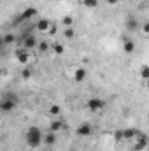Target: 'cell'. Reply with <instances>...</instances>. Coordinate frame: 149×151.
<instances>
[{"mask_svg": "<svg viewBox=\"0 0 149 151\" xmlns=\"http://www.w3.org/2000/svg\"><path fill=\"white\" fill-rule=\"evenodd\" d=\"M25 141L30 148H39L42 142H44V134L39 127H28L27 132H25Z\"/></svg>", "mask_w": 149, "mask_h": 151, "instance_id": "obj_1", "label": "cell"}, {"mask_svg": "<svg viewBox=\"0 0 149 151\" xmlns=\"http://www.w3.org/2000/svg\"><path fill=\"white\" fill-rule=\"evenodd\" d=\"M18 102H19L18 95H14V93H7V95H4L2 100H0V109H2L4 113H11V111L16 109Z\"/></svg>", "mask_w": 149, "mask_h": 151, "instance_id": "obj_2", "label": "cell"}, {"mask_svg": "<svg viewBox=\"0 0 149 151\" xmlns=\"http://www.w3.org/2000/svg\"><path fill=\"white\" fill-rule=\"evenodd\" d=\"M35 16H37V9H35V7H28V9H25V11L14 19V23L19 25V23H23V21H27V19H32V18H35Z\"/></svg>", "mask_w": 149, "mask_h": 151, "instance_id": "obj_3", "label": "cell"}, {"mask_svg": "<svg viewBox=\"0 0 149 151\" xmlns=\"http://www.w3.org/2000/svg\"><path fill=\"white\" fill-rule=\"evenodd\" d=\"M86 107H88L91 113H98V111H102V109L105 107V100H102V99H90V100L86 102Z\"/></svg>", "mask_w": 149, "mask_h": 151, "instance_id": "obj_4", "label": "cell"}, {"mask_svg": "<svg viewBox=\"0 0 149 151\" xmlns=\"http://www.w3.org/2000/svg\"><path fill=\"white\" fill-rule=\"evenodd\" d=\"M135 146H133V151H142V150H146L149 146V142H148V135L146 134H142V132H137V135H135Z\"/></svg>", "mask_w": 149, "mask_h": 151, "instance_id": "obj_5", "label": "cell"}, {"mask_svg": "<svg viewBox=\"0 0 149 151\" xmlns=\"http://www.w3.org/2000/svg\"><path fill=\"white\" fill-rule=\"evenodd\" d=\"M125 28H126V32H137V30L140 28V23H139V19H137L135 16H126V19H125Z\"/></svg>", "mask_w": 149, "mask_h": 151, "instance_id": "obj_6", "label": "cell"}, {"mask_svg": "<svg viewBox=\"0 0 149 151\" xmlns=\"http://www.w3.org/2000/svg\"><path fill=\"white\" fill-rule=\"evenodd\" d=\"M91 132H93V127H91L88 121L81 123V125L77 127V130H75V134L81 135V137H88V135H91Z\"/></svg>", "mask_w": 149, "mask_h": 151, "instance_id": "obj_7", "label": "cell"}, {"mask_svg": "<svg viewBox=\"0 0 149 151\" xmlns=\"http://www.w3.org/2000/svg\"><path fill=\"white\" fill-rule=\"evenodd\" d=\"M35 28H37L39 32L46 34V32H49V30H51V21H49L47 18H42V19H39V21H37Z\"/></svg>", "mask_w": 149, "mask_h": 151, "instance_id": "obj_8", "label": "cell"}, {"mask_svg": "<svg viewBox=\"0 0 149 151\" xmlns=\"http://www.w3.org/2000/svg\"><path fill=\"white\" fill-rule=\"evenodd\" d=\"M35 46H37V39H35V35L28 34L27 37L23 39V47H25V49H28V51H30V49H32V47H35Z\"/></svg>", "mask_w": 149, "mask_h": 151, "instance_id": "obj_9", "label": "cell"}, {"mask_svg": "<svg viewBox=\"0 0 149 151\" xmlns=\"http://www.w3.org/2000/svg\"><path fill=\"white\" fill-rule=\"evenodd\" d=\"M49 130H51V132H54V134H58V132H62V130H63V123H62L58 118H54V119L49 123Z\"/></svg>", "mask_w": 149, "mask_h": 151, "instance_id": "obj_10", "label": "cell"}, {"mask_svg": "<svg viewBox=\"0 0 149 151\" xmlns=\"http://www.w3.org/2000/svg\"><path fill=\"white\" fill-rule=\"evenodd\" d=\"M44 144L46 146H54L56 144V134L54 132H47V134H44Z\"/></svg>", "mask_w": 149, "mask_h": 151, "instance_id": "obj_11", "label": "cell"}, {"mask_svg": "<svg viewBox=\"0 0 149 151\" xmlns=\"http://www.w3.org/2000/svg\"><path fill=\"white\" fill-rule=\"evenodd\" d=\"M123 51H125V53H133V51H135V42L125 37L123 39Z\"/></svg>", "mask_w": 149, "mask_h": 151, "instance_id": "obj_12", "label": "cell"}, {"mask_svg": "<svg viewBox=\"0 0 149 151\" xmlns=\"http://www.w3.org/2000/svg\"><path fill=\"white\" fill-rule=\"evenodd\" d=\"M16 56H18V62L19 63H28V60H30V55H28V49H23V51H18L16 53Z\"/></svg>", "mask_w": 149, "mask_h": 151, "instance_id": "obj_13", "label": "cell"}, {"mask_svg": "<svg viewBox=\"0 0 149 151\" xmlns=\"http://www.w3.org/2000/svg\"><path fill=\"white\" fill-rule=\"evenodd\" d=\"M86 69H75V72H74V79L77 81V83H82L84 79H86Z\"/></svg>", "mask_w": 149, "mask_h": 151, "instance_id": "obj_14", "label": "cell"}, {"mask_svg": "<svg viewBox=\"0 0 149 151\" xmlns=\"http://www.w3.org/2000/svg\"><path fill=\"white\" fill-rule=\"evenodd\" d=\"M137 132H139V130H135V128H125V130H123V137H125V139H133V137L137 135Z\"/></svg>", "mask_w": 149, "mask_h": 151, "instance_id": "obj_15", "label": "cell"}, {"mask_svg": "<svg viewBox=\"0 0 149 151\" xmlns=\"http://www.w3.org/2000/svg\"><path fill=\"white\" fill-rule=\"evenodd\" d=\"M139 76H140V79L148 81L149 79V65H142V67L139 69Z\"/></svg>", "mask_w": 149, "mask_h": 151, "instance_id": "obj_16", "label": "cell"}, {"mask_svg": "<svg viewBox=\"0 0 149 151\" xmlns=\"http://www.w3.org/2000/svg\"><path fill=\"white\" fill-rule=\"evenodd\" d=\"M51 47H53V51H54L56 55H63V53H65V46H63L62 42H54Z\"/></svg>", "mask_w": 149, "mask_h": 151, "instance_id": "obj_17", "label": "cell"}, {"mask_svg": "<svg viewBox=\"0 0 149 151\" xmlns=\"http://www.w3.org/2000/svg\"><path fill=\"white\" fill-rule=\"evenodd\" d=\"M63 37L65 39H74L75 37V30L72 27H65V30H63Z\"/></svg>", "mask_w": 149, "mask_h": 151, "instance_id": "obj_18", "label": "cell"}, {"mask_svg": "<svg viewBox=\"0 0 149 151\" xmlns=\"http://www.w3.org/2000/svg\"><path fill=\"white\" fill-rule=\"evenodd\" d=\"M88 9H95V7H98V0H81Z\"/></svg>", "mask_w": 149, "mask_h": 151, "instance_id": "obj_19", "label": "cell"}, {"mask_svg": "<svg viewBox=\"0 0 149 151\" xmlns=\"http://www.w3.org/2000/svg\"><path fill=\"white\" fill-rule=\"evenodd\" d=\"M49 113H51V116H60V113H62V109H60V106H56V104H53L51 107H49Z\"/></svg>", "mask_w": 149, "mask_h": 151, "instance_id": "obj_20", "label": "cell"}, {"mask_svg": "<svg viewBox=\"0 0 149 151\" xmlns=\"http://www.w3.org/2000/svg\"><path fill=\"white\" fill-rule=\"evenodd\" d=\"M62 23H63L65 27H72V25H74V18H72V16H63Z\"/></svg>", "mask_w": 149, "mask_h": 151, "instance_id": "obj_21", "label": "cell"}, {"mask_svg": "<svg viewBox=\"0 0 149 151\" xmlns=\"http://www.w3.org/2000/svg\"><path fill=\"white\" fill-rule=\"evenodd\" d=\"M14 42V35L12 34H5L4 35V44H12Z\"/></svg>", "mask_w": 149, "mask_h": 151, "instance_id": "obj_22", "label": "cell"}, {"mask_svg": "<svg viewBox=\"0 0 149 151\" xmlns=\"http://www.w3.org/2000/svg\"><path fill=\"white\" fill-rule=\"evenodd\" d=\"M140 30H142L144 35H149V21H144V23L140 25Z\"/></svg>", "mask_w": 149, "mask_h": 151, "instance_id": "obj_23", "label": "cell"}, {"mask_svg": "<svg viewBox=\"0 0 149 151\" xmlns=\"http://www.w3.org/2000/svg\"><path fill=\"white\" fill-rule=\"evenodd\" d=\"M39 49L44 53V51H47V49H49V44H47V42H40V44H39Z\"/></svg>", "mask_w": 149, "mask_h": 151, "instance_id": "obj_24", "label": "cell"}, {"mask_svg": "<svg viewBox=\"0 0 149 151\" xmlns=\"http://www.w3.org/2000/svg\"><path fill=\"white\" fill-rule=\"evenodd\" d=\"M21 76H23V77H25V79H28V77H30V76H32V70H30V69H25V70H23V72H21Z\"/></svg>", "mask_w": 149, "mask_h": 151, "instance_id": "obj_25", "label": "cell"}, {"mask_svg": "<svg viewBox=\"0 0 149 151\" xmlns=\"http://www.w3.org/2000/svg\"><path fill=\"white\" fill-rule=\"evenodd\" d=\"M116 139L119 141V139H125L123 137V130H116Z\"/></svg>", "mask_w": 149, "mask_h": 151, "instance_id": "obj_26", "label": "cell"}, {"mask_svg": "<svg viewBox=\"0 0 149 151\" xmlns=\"http://www.w3.org/2000/svg\"><path fill=\"white\" fill-rule=\"evenodd\" d=\"M117 2H119V0H107V4H109V5H114V4H117Z\"/></svg>", "mask_w": 149, "mask_h": 151, "instance_id": "obj_27", "label": "cell"}, {"mask_svg": "<svg viewBox=\"0 0 149 151\" xmlns=\"http://www.w3.org/2000/svg\"><path fill=\"white\" fill-rule=\"evenodd\" d=\"M146 86H148V88H149V79H148V81H146Z\"/></svg>", "mask_w": 149, "mask_h": 151, "instance_id": "obj_28", "label": "cell"}, {"mask_svg": "<svg viewBox=\"0 0 149 151\" xmlns=\"http://www.w3.org/2000/svg\"><path fill=\"white\" fill-rule=\"evenodd\" d=\"M148 142H149V135H148Z\"/></svg>", "mask_w": 149, "mask_h": 151, "instance_id": "obj_29", "label": "cell"}]
</instances>
